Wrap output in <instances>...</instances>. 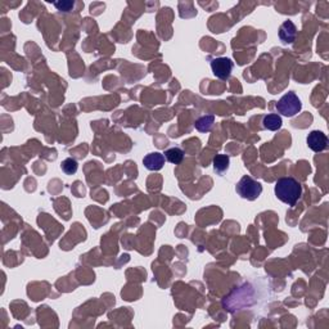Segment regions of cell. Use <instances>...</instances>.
Returning <instances> with one entry per match:
<instances>
[{
    "label": "cell",
    "mask_w": 329,
    "mask_h": 329,
    "mask_svg": "<svg viewBox=\"0 0 329 329\" xmlns=\"http://www.w3.org/2000/svg\"><path fill=\"white\" fill-rule=\"evenodd\" d=\"M275 195L288 206H294L302 195V185L294 178H280L275 183Z\"/></svg>",
    "instance_id": "obj_1"
},
{
    "label": "cell",
    "mask_w": 329,
    "mask_h": 329,
    "mask_svg": "<svg viewBox=\"0 0 329 329\" xmlns=\"http://www.w3.org/2000/svg\"><path fill=\"white\" fill-rule=\"evenodd\" d=\"M236 190L243 200L247 201H255L262 193V185L255 180L253 178L248 175H244L241 180L237 183Z\"/></svg>",
    "instance_id": "obj_2"
},
{
    "label": "cell",
    "mask_w": 329,
    "mask_h": 329,
    "mask_svg": "<svg viewBox=\"0 0 329 329\" xmlns=\"http://www.w3.org/2000/svg\"><path fill=\"white\" fill-rule=\"evenodd\" d=\"M275 108H277V111L280 115L285 116V117H293V116H296L301 111V99L296 95L294 91H289V93L284 94L278 101Z\"/></svg>",
    "instance_id": "obj_3"
},
{
    "label": "cell",
    "mask_w": 329,
    "mask_h": 329,
    "mask_svg": "<svg viewBox=\"0 0 329 329\" xmlns=\"http://www.w3.org/2000/svg\"><path fill=\"white\" fill-rule=\"evenodd\" d=\"M234 63L231 58L219 57L211 60V70L215 76L220 80H228L233 71Z\"/></svg>",
    "instance_id": "obj_4"
},
{
    "label": "cell",
    "mask_w": 329,
    "mask_h": 329,
    "mask_svg": "<svg viewBox=\"0 0 329 329\" xmlns=\"http://www.w3.org/2000/svg\"><path fill=\"white\" fill-rule=\"evenodd\" d=\"M306 142L309 148L314 152H323L328 147V138L323 131H319V130L311 131L307 137Z\"/></svg>",
    "instance_id": "obj_5"
},
{
    "label": "cell",
    "mask_w": 329,
    "mask_h": 329,
    "mask_svg": "<svg viewBox=\"0 0 329 329\" xmlns=\"http://www.w3.org/2000/svg\"><path fill=\"white\" fill-rule=\"evenodd\" d=\"M297 27L292 21H285L279 27V39L284 44H292L296 39Z\"/></svg>",
    "instance_id": "obj_6"
},
{
    "label": "cell",
    "mask_w": 329,
    "mask_h": 329,
    "mask_svg": "<svg viewBox=\"0 0 329 329\" xmlns=\"http://www.w3.org/2000/svg\"><path fill=\"white\" fill-rule=\"evenodd\" d=\"M143 163L146 166L148 170L151 171H158L163 168L164 164V156L163 154L158 153V152H154V153H149L144 157L143 159Z\"/></svg>",
    "instance_id": "obj_7"
},
{
    "label": "cell",
    "mask_w": 329,
    "mask_h": 329,
    "mask_svg": "<svg viewBox=\"0 0 329 329\" xmlns=\"http://www.w3.org/2000/svg\"><path fill=\"white\" fill-rule=\"evenodd\" d=\"M283 121L282 117L277 113H270V115H266L262 120V126L265 127L266 130H270V131H277L282 127Z\"/></svg>",
    "instance_id": "obj_8"
},
{
    "label": "cell",
    "mask_w": 329,
    "mask_h": 329,
    "mask_svg": "<svg viewBox=\"0 0 329 329\" xmlns=\"http://www.w3.org/2000/svg\"><path fill=\"white\" fill-rule=\"evenodd\" d=\"M215 123V116L212 115H206L202 116V117L198 118L194 123V127L200 133H209L211 131L212 126Z\"/></svg>",
    "instance_id": "obj_9"
},
{
    "label": "cell",
    "mask_w": 329,
    "mask_h": 329,
    "mask_svg": "<svg viewBox=\"0 0 329 329\" xmlns=\"http://www.w3.org/2000/svg\"><path fill=\"white\" fill-rule=\"evenodd\" d=\"M212 164H214V169L217 174H224L225 171L229 169V164H231V158H229L228 154H216L214 157V161H212Z\"/></svg>",
    "instance_id": "obj_10"
},
{
    "label": "cell",
    "mask_w": 329,
    "mask_h": 329,
    "mask_svg": "<svg viewBox=\"0 0 329 329\" xmlns=\"http://www.w3.org/2000/svg\"><path fill=\"white\" fill-rule=\"evenodd\" d=\"M164 157H166V159H168L170 163L179 164L184 159V152L181 148L174 147V148H170L164 152Z\"/></svg>",
    "instance_id": "obj_11"
},
{
    "label": "cell",
    "mask_w": 329,
    "mask_h": 329,
    "mask_svg": "<svg viewBox=\"0 0 329 329\" xmlns=\"http://www.w3.org/2000/svg\"><path fill=\"white\" fill-rule=\"evenodd\" d=\"M60 168H62V171L66 175H74V174H76L77 169H79V163L75 158H66L64 161H62Z\"/></svg>",
    "instance_id": "obj_12"
},
{
    "label": "cell",
    "mask_w": 329,
    "mask_h": 329,
    "mask_svg": "<svg viewBox=\"0 0 329 329\" xmlns=\"http://www.w3.org/2000/svg\"><path fill=\"white\" fill-rule=\"evenodd\" d=\"M54 6H55V8L60 12L62 11L69 12L74 8V3H72V2H62V3L59 2V3H54Z\"/></svg>",
    "instance_id": "obj_13"
}]
</instances>
